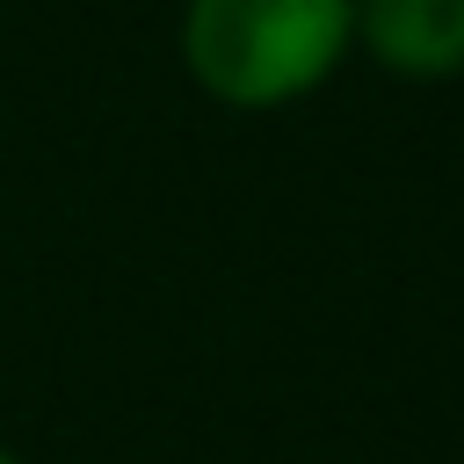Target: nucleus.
Listing matches in <instances>:
<instances>
[{
    "mask_svg": "<svg viewBox=\"0 0 464 464\" xmlns=\"http://www.w3.org/2000/svg\"><path fill=\"white\" fill-rule=\"evenodd\" d=\"M181 72L239 116L319 94L355 51V0H181Z\"/></svg>",
    "mask_w": 464,
    "mask_h": 464,
    "instance_id": "obj_1",
    "label": "nucleus"
},
{
    "mask_svg": "<svg viewBox=\"0 0 464 464\" xmlns=\"http://www.w3.org/2000/svg\"><path fill=\"white\" fill-rule=\"evenodd\" d=\"M355 51L392 80H464V0H355Z\"/></svg>",
    "mask_w": 464,
    "mask_h": 464,
    "instance_id": "obj_2",
    "label": "nucleus"
},
{
    "mask_svg": "<svg viewBox=\"0 0 464 464\" xmlns=\"http://www.w3.org/2000/svg\"><path fill=\"white\" fill-rule=\"evenodd\" d=\"M0 464H22V457H14V450H7V442H0Z\"/></svg>",
    "mask_w": 464,
    "mask_h": 464,
    "instance_id": "obj_3",
    "label": "nucleus"
}]
</instances>
